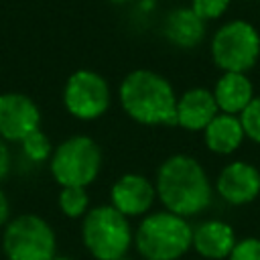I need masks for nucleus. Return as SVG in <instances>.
I'll return each instance as SVG.
<instances>
[{"label":"nucleus","mask_w":260,"mask_h":260,"mask_svg":"<svg viewBox=\"0 0 260 260\" xmlns=\"http://www.w3.org/2000/svg\"><path fill=\"white\" fill-rule=\"evenodd\" d=\"M41 128V110L20 91L0 93V138L6 142H22Z\"/></svg>","instance_id":"1a4fd4ad"},{"label":"nucleus","mask_w":260,"mask_h":260,"mask_svg":"<svg viewBox=\"0 0 260 260\" xmlns=\"http://www.w3.org/2000/svg\"><path fill=\"white\" fill-rule=\"evenodd\" d=\"M165 37L177 47H193L205 37V20L199 18L191 6L173 8L165 18Z\"/></svg>","instance_id":"dca6fc26"},{"label":"nucleus","mask_w":260,"mask_h":260,"mask_svg":"<svg viewBox=\"0 0 260 260\" xmlns=\"http://www.w3.org/2000/svg\"><path fill=\"white\" fill-rule=\"evenodd\" d=\"M134 244L146 260H177L193 248V228L177 213L156 211L140 221Z\"/></svg>","instance_id":"7ed1b4c3"},{"label":"nucleus","mask_w":260,"mask_h":260,"mask_svg":"<svg viewBox=\"0 0 260 260\" xmlns=\"http://www.w3.org/2000/svg\"><path fill=\"white\" fill-rule=\"evenodd\" d=\"M219 114L213 91L207 87H191L177 100V126L185 130H205V126Z\"/></svg>","instance_id":"f8f14e48"},{"label":"nucleus","mask_w":260,"mask_h":260,"mask_svg":"<svg viewBox=\"0 0 260 260\" xmlns=\"http://www.w3.org/2000/svg\"><path fill=\"white\" fill-rule=\"evenodd\" d=\"M8 171H10V152L6 142L0 138V181L8 175Z\"/></svg>","instance_id":"4be33fe9"},{"label":"nucleus","mask_w":260,"mask_h":260,"mask_svg":"<svg viewBox=\"0 0 260 260\" xmlns=\"http://www.w3.org/2000/svg\"><path fill=\"white\" fill-rule=\"evenodd\" d=\"M228 260H260V240L244 238L242 242L236 244V248Z\"/></svg>","instance_id":"412c9836"},{"label":"nucleus","mask_w":260,"mask_h":260,"mask_svg":"<svg viewBox=\"0 0 260 260\" xmlns=\"http://www.w3.org/2000/svg\"><path fill=\"white\" fill-rule=\"evenodd\" d=\"M59 207L67 217L85 215L89 207V197L85 187H63L59 193Z\"/></svg>","instance_id":"f3484780"},{"label":"nucleus","mask_w":260,"mask_h":260,"mask_svg":"<svg viewBox=\"0 0 260 260\" xmlns=\"http://www.w3.org/2000/svg\"><path fill=\"white\" fill-rule=\"evenodd\" d=\"M156 197L167 211L191 217L211 203V183L201 162L189 154H173L156 171Z\"/></svg>","instance_id":"f257e3e1"},{"label":"nucleus","mask_w":260,"mask_h":260,"mask_svg":"<svg viewBox=\"0 0 260 260\" xmlns=\"http://www.w3.org/2000/svg\"><path fill=\"white\" fill-rule=\"evenodd\" d=\"M2 248L8 260H53L55 232L39 215H18L6 225Z\"/></svg>","instance_id":"0eeeda50"},{"label":"nucleus","mask_w":260,"mask_h":260,"mask_svg":"<svg viewBox=\"0 0 260 260\" xmlns=\"http://www.w3.org/2000/svg\"><path fill=\"white\" fill-rule=\"evenodd\" d=\"M102 169V150L85 134L63 140L51 154V173L61 187H87Z\"/></svg>","instance_id":"423d86ee"},{"label":"nucleus","mask_w":260,"mask_h":260,"mask_svg":"<svg viewBox=\"0 0 260 260\" xmlns=\"http://www.w3.org/2000/svg\"><path fill=\"white\" fill-rule=\"evenodd\" d=\"M53 260H71V258H67V256H55Z\"/></svg>","instance_id":"393cba45"},{"label":"nucleus","mask_w":260,"mask_h":260,"mask_svg":"<svg viewBox=\"0 0 260 260\" xmlns=\"http://www.w3.org/2000/svg\"><path fill=\"white\" fill-rule=\"evenodd\" d=\"M120 260H128V258H126V256H124V258H120Z\"/></svg>","instance_id":"a878e982"},{"label":"nucleus","mask_w":260,"mask_h":260,"mask_svg":"<svg viewBox=\"0 0 260 260\" xmlns=\"http://www.w3.org/2000/svg\"><path fill=\"white\" fill-rule=\"evenodd\" d=\"M81 238L85 248L98 260H120L134 242L128 217L112 205H98L83 215Z\"/></svg>","instance_id":"20e7f679"},{"label":"nucleus","mask_w":260,"mask_h":260,"mask_svg":"<svg viewBox=\"0 0 260 260\" xmlns=\"http://www.w3.org/2000/svg\"><path fill=\"white\" fill-rule=\"evenodd\" d=\"M228 6L230 0H191V10L205 22L219 18L228 10Z\"/></svg>","instance_id":"aec40b11"},{"label":"nucleus","mask_w":260,"mask_h":260,"mask_svg":"<svg viewBox=\"0 0 260 260\" xmlns=\"http://www.w3.org/2000/svg\"><path fill=\"white\" fill-rule=\"evenodd\" d=\"M20 144H22V152H24L26 158H30L32 162H43V160L51 158V154H53L51 140H49V136H47L41 128L35 130L32 134H28Z\"/></svg>","instance_id":"a211bd4d"},{"label":"nucleus","mask_w":260,"mask_h":260,"mask_svg":"<svg viewBox=\"0 0 260 260\" xmlns=\"http://www.w3.org/2000/svg\"><path fill=\"white\" fill-rule=\"evenodd\" d=\"M110 199V205L118 209L124 217H136L144 215L152 207L156 199V189L154 183H150L144 175L126 173L112 185Z\"/></svg>","instance_id":"9b49d317"},{"label":"nucleus","mask_w":260,"mask_h":260,"mask_svg":"<svg viewBox=\"0 0 260 260\" xmlns=\"http://www.w3.org/2000/svg\"><path fill=\"white\" fill-rule=\"evenodd\" d=\"M215 189L223 201L246 205L260 195V171L252 162L234 160L219 171Z\"/></svg>","instance_id":"9d476101"},{"label":"nucleus","mask_w":260,"mask_h":260,"mask_svg":"<svg viewBox=\"0 0 260 260\" xmlns=\"http://www.w3.org/2000/svg\"><path fill=\"white\" fill-rule=\"evenodd\" d=\"M240 122L244 126V134L260 144V95H256L250 106L240 114Z\"/></svg>","instance_id":"6ab92c4d"},{"label":"nucleus","mask_w":260,"mask_h":260,"mask_svg":"<svg viewBox=\"0 0 260 260\" xmlns=\"http://www.w3.org/2000/svg\"><path fill=\"white\" fill-rule=\"evenodd\" d=\"M244 126L240 116L219 112L203 130L205 146L215 154H232L244 142Z\"/></svg>","instance_id":"2eb2a0df"},{"label":"nucleus","mask_w":260,"mask_h":260,"mask_svg":"<svg viewBox=\"0 0 260 260\" xmlns=\"http://www.w3.org/2000/svg\"><path fill=\"white\" fill-rule=\"evenodd\" d=\"M211 91L219 112L234 116H240L256 98L254 85L246 73H230V71L221 73V77L215 81Z\"/></svg>","instance_id":"4468645a"},{"label":"nucleus","mask_w":260,"mask_h":260,"mask_svg":"<svg viewBox=\"0 0 260 260\" xmlns=\"http://www.w3.org/2000/svg\"><path fill=\"white\" fill-rule=\"evenodd\" d=\"M124 112L146 126H177V100L171 81L152 69H134L118 87Z\"/></svg>","instance_id":"f03ea898"},{"label":"nucleus","mask_w":260,"mask_h":260,"mask_svg":"<svg viewBox=\"0 0 260 260\" xmlns=\"http://www.w3.org/2000/svg\"><path fill=\"white\" fill-rule=\"evenodd\" d=\"M209 53L223 73H246L260 57V32L244 18L228 20L213 32Z\"/></svg>","instance_id":"39448f33"},{"label":"nucleus","mask_w":260,"mask_h":260,"mask_svg":"<svg viewBox=\"0 0 260 260\" xmlns=\"http://www.w3.org/2000/svg\"><path fill=\"white\" fill-rule=\"evenodd\" d=\"M234 228L221 219H207L193 228V248L207 260H225L236 248Z\"/></svg>","instance_id":"ddd939ff"},{"label":"nucleus","mask_w":260,"mask_h":260,"mask_svg":"<svg viewBox=\"0 0 260 260\" xmlns=\"http://www.w3.org/2000/svg\"><path fill=\"white\" fill-rule=\"evenodd\" d=\"M112 91L104 75L91 69H77L63 87L65 110L77 120H95L110 108Z\"/></svg>","instance_id":"6e6552de"},{"label":"nucleus","mask_w":260,"mask_h":260,"mask_svg":"<svg viewBox=\"0 0 260 260\" xmlns=\"http://www.w3.org/2000/svg\"><path fill=\"white\" fill-rule=\"evenodd\" d=\"M108 2H114V4H126V2H130V0H108Z\"/></svg>","instance_id":"b1692460"},{"label":"nucleus","mask_w":260,"mask_h":260,"mask_svg":"<svg viewBox=\"0 0 260 260\" xmlns=\"http://www.w3.org/2000/svg\"><path fill=\"white\" fill-rule=\"evenodd\" d=\"M8 213H10V205H8V199H6L4 191L0 189V225H2V223H6Z\"/></svg>","instance_id":"5701e85b"}]
</instances>
